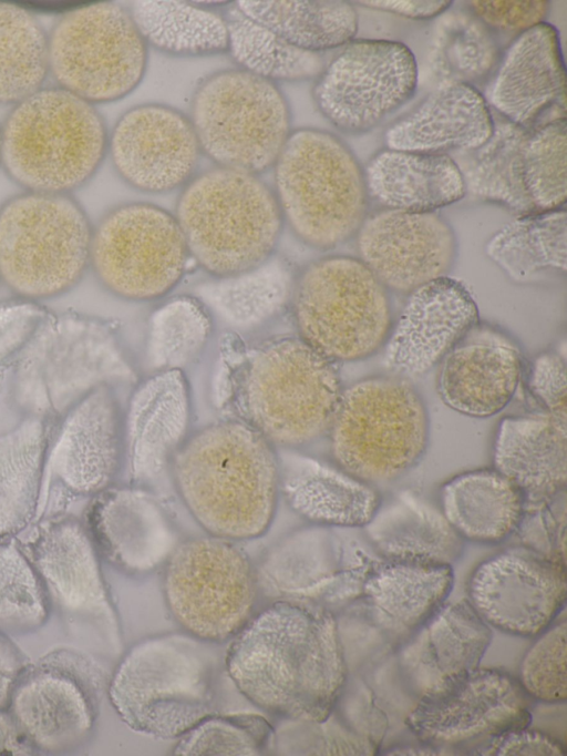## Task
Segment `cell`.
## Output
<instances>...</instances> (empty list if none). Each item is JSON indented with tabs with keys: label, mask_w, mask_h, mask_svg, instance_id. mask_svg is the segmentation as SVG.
I'll return each instance as SVG.
<instances>
[{
	"label": "cell",
	"mask_w": 567,
	"mask_h": 756,
	"mask_svg": "<svg viewBox=\"0 0 567 756\" xmlns=\"http://www.w3.org/2000/svg\"><path fill=\"white\" fill-rule=\"evenodd\" d=\"M225 665L237 689L269 714L322 722L337 707L348 665L337 615L274 601L235 635Z\"/></svg>",
	"instance_id": "cell-1"
},
{
	"label": "cell",
	"mask_w": 567,
	"mask_h": 756,
	"mask_svg": "<svg viewBox=\"0 0 567 756\" xmlns=\"http://www.w3.org/2000/svg\"><path fill=\"white\" fill-rule=\"evenodd\" d=\"M171 471L184 505L209 535L251 540L270 527L280 494L279 456L243 420L218 421L186 438Z\"/></svg>",
	"instance_id": "cell-2"
},
{
	"label": "cell",
	"mask_w": 567,
	"mask_h": 756,
	"mask_svg": "<svg viewBox=\"0 0 567 756\" xmlns=\"http://www.w3.org/2000/svg\"><path fill=\"white\" fill-rule=\"evenodd\" d=\"M229 400L274 447L295 449L328 433L342 384L336 364L298 336L264 341L239 356Z\"/></svg>",
	"instance_id": "cell-3"
},
{
	"label": "cell",
	"mask_w": 567,
	"mask_h": 756,
	"mask_svg": "<svg viewBox=\"0 0 567 756\" xmlns=\"http://www.w3.org/2000/svg\"><path fill=\"white\" fill-rule=\"evenodd\" d=\"M0 133L1 167L29 192L71 194L107 154L109 131L95 105L56 85L13 105Z\"/></svg>",
	"instance_id": "cell-4"
},
{
	"label": "cell",
	"mask_w": 567,
	"mask_h": 756,
	"mask_svg": "<svg viewBox=\"0 0 567 756\" xmlns=\"http://www.w3.org/2000/svg\"><path fill=\"white\" fill-rule=\"evenodd\" d=\"M174 215L189 257L212 277L269 259L285 224L274 190L259 175L220 166L183 186Z\"/></svg>",
	"instance_id": "cell-5"
},
{
	"label": "cell",
	"mask_w": 567,
	"mask_h": 756,
	"mask_svg": "<svg viewBox=\"0 0 567 756\" xmlns=\"http://www.w3.org/2000/svg\"><path fill=\"white\" fill-rule=\"evenodd\" d=\"M205 643L186 632L161 634L135 643L122 656L107 692L131 729L175 738L210 714L215 661Z\"/></svg>",
	"instance_id": "cell-6"
},
{
	"label": "cell",
	"mask_w": 567,
	"mask_h": 756,
	"mask_svg": "<svg viewBox=\"0 0 567 756\" xmlns=\"http://www.w3.org/2000/svg\"><path fill=\"white\" fill-rule=\"evenodd\" d=\"M272 170L284 223L301 243L327 251L355 236L369 198L362 166L340 137L292 130Z\"/></svg>",
	"instance_id": "cell-7"
},
{
	"label": "cell",
	"mask_w": 567,
	"mask_h": 756,
	"mask_svg": "<svg viewBox=\"0 0 567 756\" xmlns=\"http://www.w3.org/2000/svg\"><path fill=\"white\" fill-rule=\"evenodd\" d=\"M328 435L336 466L370 484L389 482L426 452L427 409L408 378L367 377L343 388Z\"/></svg>",
	"instance_id": "cell-8"
},
{
	"label": "cell",
	"mask_w": 567,
	"mask_h": 756,
	"mask_svg": "<svg viewBox=\"0 0 567 756\" xmlns=\"http://www.w3.org/2000/svg\"><path fill=\"white\" fill-rule=\"evenodd\" d=\"M93 226L71 194L23 191L0 205V280L38 302L74 288L90 267Z\"/></svg>",
	"instance_id": "cell-9"
},
{
	"label": "cell",
	"mask_w": 567,
	"mask_h": 756,
	"mask_svg": "<svg viewBox=\"0 0 567 756\" xmlns=\"http://www.w3.org/2000/svg\"><path fill=\"white\" fill-rule=\"evenodd\" d=\"M289 305L297 336L334 364L378 353L393 323L388 289L348 255L307 264L296 275Z\"/></svg>",
	"instance_id": "cell-10"
},
{
	"label": "cell",
	"mask_w": 567,
	"mask_h": 756,
	"mask_svg": "<svg viewBox=\"0 0 567 756\" xmlns=\"http://www.w3.org/2000/svg\"><path fill=\"white\" fill-rule=\"evenodd\" d=\"M17 366L12 396L28 416L62 415L100 386L135 380L115 331L104 321L66 316L43 324Z\"/></svg>",
	"instance_id": "cell-11"
},
{
	"label": "cell",
	"mask_w": 567,
	"mask_h": 756,
	"mask_svg": "<svg viewBox=\"0 0 567 756\" xmlns=\"http://www.w3.org/2000/svg\"><path fill=\"white\" fill-rule=\"evenodd\" d=\"M189 120L202 154L216 166L260 175L272 168L291 129L277 83L240 68L217 71L196 88Z\"/></svg>",
	"instance_id": "cell-12"
},
{
	"label": "cell",
	"mask_w": 567,
	"mask_h": 756,
	"mask_svg": "<svg viewBox=\"0 0 567 756\" xmlns=\"http://www.w3.org/2000/svg\"><path fill=\"white\" fill-rule=\"evenodd\" d=\"M48 50L55 85L93 105L127 96L147 65V44L128 8L113 1L64 11L48 33Z\"/></svg>",
	"instance_id": "cell-13"
},
{
	"label": "cell",
	"mask_w": 567,
	"mask_h": 756,
	"mask_svg": "<svg viewBox=\"0 0 567 756\" xmlns=\"http://www.w3.org/2000/svg\"><path fill=\"white\" fill-rule=\"evenodd\" d=\"M453 584L450 564L379 560L361 595L337 619L347 665L393 655L446 602Z\"/></svg>",
	"instance_id": "cell-14"
},
{
	"label": "cell",
	"mask_w": 567,
	"mask_h": 756,
	"mask_svg": "<svg viewBox=\"0 0 567 756\" xmlns=\"http://www.w3.org/2000/svg\"><path fill=\"white\" fill-rule=\"evenodd\" d=\"M257 575L231 541L194 538L177 543L165 562L166 604L183 630L207 643L235 636L251 619Z\"/></svg>",
	"instance_id": "cell-15"
},
{
	"label": "cell",
	"mask_w": 567,
	"mask_h": 756,
	"mask_svg": "<svg viewBox=\"0 0 567 756\" xmlns=\"http://www.w3.org/2000/svg\"><path fill=\"white\" fill-rule=\"evenodd\" d=\"M189 254L175 215L147 202L110 210L93 227L90 267L112 295L148 302L173 290Z\"/></svg>",
	"instance_id": "cell-16"
},
{
	"label": "cell",
	"mask_w": 567,
	"mask_h": 756,
	"mask_svg": "<svg viewBox=\"0 0 567 756\" xmlns=\"http://www.w3.org/2000/svg\"><path fill=\"white\" fill-rule=\"evenodd\" d=\"M358 528L313 524L290 533L264 558L257 584L275 601L337 615L362 593L380 558Z\"/></svg>",
	"instance_id": "cell-17"
},
{
	"label": "cell",
	"mask_w": 567,
	"mask_h": 756,
	"mask_svg": "<svg viewBox=\"0 0 567 756\" xmlns=\"http://www.w3.org/2000/svg\"><path fill=\"white\" fill-rule=\"evenodd\" d=\"M417 63L400 41L353 39L326 63L311 95L339 131L357 134L378 126L417 89Z\"/></svg>",
	"instance_id": "cell-18"
},
{
	"label": "cell",
	"mask_w": 567,
	"mask_h": 756,
	"mask_svg": "<svg viewBox=\"0 0 567 756\" xmlns=\"http://www.w3.org/2000/svg\"><path fill=\"white\" fill-rule=\"evenodd\" d=\"M530 705L513 675L478 666L421 696L405 726L420 743L451 750L529 726Z\"/></svg>",
	"instance_id": "cell-19"
},
{
	"label": "cell",
	"mask_w": 567,
	"mask_h": 756,
	"mask_svg": "<svg viewBox=\"0 0 567 756\" xmlns=\"http://www.w3.org/2000/svg\"><path fill=\"white\" fill-rule=\"evenodd\" d=\"M467 594L489 626L512 635L535 636L549 627L565 606V563L526 546L508 548L475 568Z\"/></svg>",
	"instance_id": "cell-20"
},
{
	"label": "cell",
	"mask_w": 567,
	"mask_h": 756,
	"mask_svg": "<svg viewBox=\"0 0 567 756\" xmlns=\"http://www.w3.org/2000/svg\"><path fill=\"white\" fill-rule=\"evenodd\" d=\"M29 548L49 603L69 621L91 627L104 646L117 651V617L86 527L73 517L53 518L39 528Z\"/></svg>",
	"instance_id": "cell-21"
},
{
	"label": "cell",
	"mask_w": 567,
	"mask_h": 756,
	"mask_svg": "<svg viewBox=\"0 0 567 756\" xmlns=\"http://www.w3.org/2000/svg\"><path fill=\"white\" fill-rule=\"evenodd\" d=\"M358 258L389 290L405 294L447 276L457 255L450 223L436 212L381 208L355 234Z\"/></svg>",
	"instance_id": "cell-22"
},
{
	"label": "cell",
	"mask_w": 567,
	"mask_h": 756,
	"mask_svg": "<svg viewBox=\"0 0 567 756\" xmlns=\"http://www.w3.org/2000/svg\"><path fill=\"white\" fill-rule=\"evenodd\" d=\"M107 154L125 183L161 194L195 175L202 151L187 115L166 104L144 103L117 119L109 133Z\"/></svg>",
	"instance_id": "cell-23"
},
{
	"label": "cell",
	"mask_w": 567,
	"mask_h": 756,
	"mask_svg": "<svg viewBox=\"0 0 567 756\" xmlns=\"http://www.w3.org/2000/svg\"><path fill=\"white\" fill-rule=\"evenodd\" d=\"M502 119L527 129L566 118V71L558 30L544 21L501 53L483 94Z\"/></svg>",
	"instance_id": "cell-24"
},
{
	"label": "cell",
	"mask_w": 567,
	"mask_h": 756,
	"mask_svg": "<svg viewBox=\"0 0 567 756\" xmlns=\"http://www.w3.org/2000/svg\"><path fill=\"white\" fill-rule=\"evenodd\" d=\"M123 461V417L111 386H100L62 413L45 463L68 491L96 496L111 487Z\"/></svg>",
	"instance_id": "cell-25"
},
{
	"label": "cell",
	"mask_w": 567,
	"mask_h": 756,
	"mask_svg": "<svg viewBox=\"0 0 567 756\" xmlns=\"http://www.w3.org/2000/svg\"><path fill=\"white\" fill-rule=\"evenodd\" d=\"M478 321L468 289L449 276L409 293L383 345V365L410 378L439 365L450 349Z\"/></svg>",
	"instance_id": "cell-26"
},
{
	"label": "cell",
	"mask_w": 567,
	"mask_h": 756,
	"mask_svg": "<svg viewBox=\"0 0 567 756\" xmlns=\"http://www.w3.org/2000/svg\"><path fill=\"white\" fill-rule=\"evenodd\" d=\"M8 709L37 753L49 755L82 747L96 718L91 682L56 662L25 668L13 686Z\"/></svg>",
	"instance_id": "cell-27"
},
{
	"label": "cell",
	"mask_w": 567,
	"mask_h": 756,
	"mask_svg": "<svg viewBox=\"0 0 567 756\" xmlns=\"http://www.w3.org/2000/svg\"><path fill=\"white\" fill-rule=\"evenodd\" d=\"M522 374L523 356L515 339L478 320L440 361L436 389L450 409L488 418L512 401Z\"/></svg>",
	"instance_id": "cell-28"
},
{
	"label": "cell",
	"mask_w": 567,
	"mask_h": 756,
	"mask_svg": "<svg viewBox=\"0 0 567 756\" xmlns=\"http://www.w3.org/2000/svg\"><path fill=\"white\" fill-rule=\"evenodd\" d=\"M492 635L468 600L445 602L395 651L398 672L419 699L478 667Z\"/></svg>",
	"instance_id": "cell-29"
},
{
	"label": "cell",
	"mask_w": 567,
	"mask_h": 756,
	"mask_svg": "<svg viewBox=\"0 0 567 756\" xmlns=\"http://www.w3.org/2000/svg\"><path fill=\"white\" fill-rule=\"evenodd\" d=\"M85 527L97 553L128 574H142L166 562L178 543L159 503L134 487H109L96 494Z\"/></svg>",
	"instance_id": "cell-30"
},
{
	"label": "cell",
	"mask_w": 567,
	"mask_h": 756,
	"mask_svg": "<svg viewBox=\"0 0 567 756\" xmlns=\"http://www.w3.org/2000/svg\"><path fill=\"white\" fill-rule=\"evenodd\" d=\"M189 388L182 370L152 372L131 396L123 418V461L134 484L155 480L186 439Z\"/></svg>",
	"instance_id": "cell-31"
},
{
	"label": "cell",
	"mask_w": 567,
	"mask_h": 756,
	"mask_svg": "<svg viewBox=\"0 0 567 756\" xmlns=\"http://www.w3.org/2000/svg\"><path fill=\"white\" fill-rule=\"evenodd\" d=\"M493 130L494 116L483 93L466 83H446L390 124L383 140L388 149L449 154L481 147Z\"/></svg>",
	"instance_id": "cell-32"
},
{
	"label": "cell",
	"mask_w": 567,
	"mask_h": 756,
	"mask_svg": "<svg viewBox=\"0 0 567 756\" xmlns=\"http://www.w3.org/2000/svg\"><path fill=\"white\" fill-rule=\"evenodd\" d=\"M493 464L523 492L525 503L555 497L567 477V419L545 411L503 418Z\"/></svg>",
	"instance_id": "cell-33"
},
{
	"label": "cell",
	"mask_w": 567,
	"mask_h": 756,
	"mask_svg": "<svg viewBox=\"0 0 567 756\" xmlns=\"http://www.w3.org/2000/svg\"><path fill=\"white\" fill-rule=\"evenodd\" d=\"M362 170L368 198L381 208L436 212L466 195L463 174L450 154L384 147Z\"/></svg>",
	"instance_id": "cell-34"
},
{
	"label": "cell",
	"mask_w": 567,
	"mask_h": 756,
	"mask_svg": "<svg viewBox=\"0 0 567 756\" xmlns=\"http://www.w3.org/2000/svg\"><path fill=\"white\" fill-rule=\"evenodd\" d=\"M280 493L299 515L313 524L362 529L381 497L338 466L298 454H279Z\"/></svg>",
	"instance_id": "cell-35"
},
{
	"label": "cell",
	"mask_w": 567,
	"mask_h": 756,
	"mask_svg": "<svg viewBox=\"0 0 567 756\" xmlns=\"http://www.w3.org/2000/svg\"><path fill=\"white\" fill-rule=\"evenodd\" d=\"M362 529L375 553L388 560L452 565L464 546L440 505L412 490L381 498Z\"/></svg>",
	"instance_id": "cell-36"
},
{
	"label": "cell",
	"mask_w": 567,
	"mask_h": 756,
	"mask_svg": "<svg viewBox=\"0 0 567 756\" xmlns=\"http://www.w3.org/2000/svg\"><path fill=\"white\" fill-rule=\"evenodd\" d=\"M439 505L463 540L498 543L516 532L525 497L495 468H480L444 482Z\"/></svg>",
	"instance_id": "cell-37"
},
{
	"label": "cell",
	"mask_w": 567,
	"mask_h": 756,
	"mask_svg": "<svg viewBox=\"0 0 567 756\" xmlns=\"http://www.w3.org/2000/svg\"><path fill=\"white\" fill-rule=\"evenodd\" d=\"M296 272L291 264L272 255L259 266L195 285V296L224 326L250 331L277 317L291 300Z\"/></svg>",
	"instance_id": "cell-38"
},
{
	"label": "cell",
	"mask_w": 567,
	"mask_h": 756,
	"mask_svg": "<svg viewBox=\"0 0 567 756\" xmlns=\"http://www.w3.org/2000/svg\"><path fill=\"white\" fill-rule=\"evenodd\" d=\"M484 253L516 284L528 285L565 276L566 208L517 215L487 239Z\"/></svg>",
	"instance_id": "cell-39"
},
{
	"label": "cell",
	"mask_w": 567,
	"mask_h": 756,
	"mask_svg": "<svg viewBox=\"0 0 567 756\" xmlns=\"http://www.w3.org/2000/svg\"><path fill=\"white\" fill-rule=\"evenodd\" d=\"M238 10L298 49L320 53L354 39L359 16L343 0H241Z\"/></svg>",
	"instance_id": "cell-40"
},
{
	"label": "cell",
	"mask_w": 567,
	"mask_h": 756,
	"mask_svg": "<svg viewBox=\"0 0 567 756\" xmlns=\"http://www.w3.org/2000/svg\"><path fill=\"white\" fill-rule=\"evenodd\" d=\"M529 129L499 116L481 147L464 152L470 160L458 165L466 194L496 204L517 215L535 213L529 200L524 160V144Z\"/></svg>",
	"instance_id": "cell-41"
},
{
	"label": "cell",
	"mask_w": 567,
	"mask_h": 756,
	"mask_svg": "<svg viewBox=\"0 0 567 756\" xmlns=\"http://www.w3.org/2000/svg\"><path fill=\"white\" fill-rule=\"evenodd\" d=\"M146 44L176 57L228 52L224 13L193 2L137 0L128 7Z\"/></svg>",
	"instance_id": "cell-42"
},
{
	"label": "cell",
	"mask_w": 567,
	"mask_h": 756,
	"mask_svg": "<svg viewBox=\"0 0 567 756\" xmlns=\"http://www.w3.org/2000/svg\"><path fill=\"white\" fill-rule=\"evenodd\" d=\"M43 420L28 416L0 435V542L33 518L48 447Z\"/></svg>",
	"instance_id": "cell-43"
},
{
	"label": "cell",
	"mask_w": 567,
	"mask_h": 756,
	"mask_svg": "<svg viewBox=\"0 0 567 756\" xmlns=\"http://www.w3.org/2000/svg\"><path fill=\"white\" fill-rule=\"evenodd\" d=\"M391 656L363 666V672L346 682L338 699L342 721L378 747L390 733L406 728L405 719L417 702Z\"/></svg>",
	"instance_id": "cell-44"
},
{
	"label": "cell",
	"mask_w": 567,
	"mask_h": 756,
	"mask_svg": "<svg viewBox=\"0 0 567 756\" xmlns=\"http://www.w3.org/2000/svg\"><path fill=\"white\" fill-rule=\"evenodd\" d=\"M228 52L237 68L277 83L316 79L326 65L323 54L308 52L284 41L244 16L235 2L226 6Z\"/></svg>",
	"instance_id": "cell-45"
},
{
	"label": "cell",
	"mask_w": 567,
	"mask_h": 756,
	"mask_svg": "<svg viewBox=\"0 0 567 756\" xmlns=\"http://www.w3.org/2000/svg\"><path fill=\"white\" fill-rule=\"evenodd\" d=\"M48 33L27 8L0 2V104L16 105L44 88Z\"/></svg>",
	"instance_id": "cell-46"
},
{
	"label": "cell",
	"mask_w": 567,
	"mask_h": 756,
	"mask_svg": "<svg viewBox=\"0 0 567 756\" xmlns=\"http://www.w3.org/2000/svg\"><path fill=\"white\" fill-rule=\"evenodd\" d=\"M495 33L470 11L442 13L427 55L441 84H476L493 73L499 57Z\"/></svg>",
	"instance_id": "cell-47"
},
{
	"label": "cell",
	"mask_w": 567,
	"mask_h": 756,
	"mask_svg": "<svg viewBox=\"0 0 567 756\" xmlns=\"http://www.w3.org/2000/svg\"><path fill=\"white\" fill-rule=\"evenodd\" d=\"M213 317L193 295L177 296L151 315L145 346V365L152 372L182 370L205 347Z\"/></svg>",
	"instance_id": "cell-48"
},
{
	"label": "cell",
	"mask_w": 567,
	"mask_h": 756,
	"mask_svg": "<svg viewBox=\"0 0 567 756\" xmlns=\"http://www.w3.org/2000/svg\"><path fill=\"white\" fill-rule=\"evenodd\" d=\"M50 603L29 558L16 545L0 542V633L23 635L41 627Z\"/></svg>",
	"instance_id": "cell-49"
},
{
	"label": "cell",
	"mask_w": 567,
	"mask_h": 756,
	"mask_svg": "<svg viewBox=\"0 0 567 756\" xmlns=\"http://www.w3.org/2000/svg\"><path fill=\"white\" fill-rule=\"evenodd\" d=\"M566 118L529 129L524 144L526 182L535 213L565 207Z\"/></svg>",
	"instance_id": "cell-50"
},
{
	"label": "cell",
	"mask_w": 567,
	"mask_h": 756,
	"mask_svg": "<svg viewBox=\"0 0 567 756\" xmlns=\"http://www.w3.org/2000/svg\"><path fill=\"white\" fill-rule=\"evenodd\" d=\"M274 739L268 721L255 714L207 715L181 736L174 755H261Z\"/></svg>",
	"instance_id": "cell-51"
},
{
	"label": "cell",
	"mask_w": 567,
	"mask_h": 756,
	"mask_svg": "<svg viewBox=\"0 0 567 756\" xmlns=\"http://www.w3.org/2000/svg\"><path fill=\"white\" fill-rule=\"evenodd\" d=\"M566 621L550 625L525 653L518 681L532 698L547 704L566 702Z\"/></svg>",
	"instance_id": "cell-52"
},
{
	"label": "cell",
	"mask_w": 567,
	"mask_h": 756,
	"mask_svg": "<svg viewBox=\"0 0 567 756\" xmlns=\"http://www.w3.org/2000/svg\"><path fill=\"white\" fill-rule=\"evenodd\" d=\"M468 11L493 32L516 35L545 21L549 2L545 0H474Z\"/></svg>",
	"instance_id": "cell-53"
},
{
	"label": "cell",
	"mask_w": 567,
	"mask_h": 756,
	"mask_svg": "<svg viewBox=\"0 0 567 756\" xmlns=\"http://www.w3.org/2000/svg\"><path fill=\"white\" fill-rule=\"evenodd\" d=\"M527 386L542 411L567 419L564 351L550 349L538 354L529 366Z\"/></svg>",
	"instance_id": "cell-54"
},
{
	"label": "cell",
	"mask_w": 567,
	"mask_h": 756,
	"mask_svg": "<svg viewBox=\"0 0 567 756\" xmlns=\"http://www.w3.org/2000/svg\"><path fill=\"white\" fill-rule=\"evenodd\" d=\"M482 756H565L564 742L548 733L528 726L506 731L471 749Z\"/></svg>",
	"instance_id": "cell-55"
},
{
	"label": "cell",
	"mask_w": 567,
	"mask_h": 756,
	"mask_svg": "<svg viewBox=\"0 0 567 756\" xmlns=\"http://www.w3.org/2000/svg\"><path fill=\"white\" fill-rule=\"evenodd\" d=\"M44 316V310L31 300L0 304V361L28 343Z\"/></svg>",
	"instance_id": "cell-56"
},
{
	"label": "cell",
	"mask_w": 567,
	"mask_h": 756,
	"mask_svg": "<svg viewBox=\"0 0 567 756\" xmlns=\"http://www.w3.org/2000/svg\"><path fill=\"white\" fill-rule=\"evenodd\" d=\"M355 3L415 20L440 17L453 4L449 0H363Z\"/></svg>",
	"instance_id": "cell-57"
},
{
	"label": "cell",
	"mask_w": 567,
	"mask_h": 756,
	"mask_svg": "<svg viewBox=\"0 0 567 756\" xmlns=\"http://www.w3.org/2000/svg\"><path fill=\"white\" fill-rule=\"evenodd\" d=\"M25 670L24 661L8 636L0 633V707L8 708L13 686Z\"/></svg>",
	"instance_id": "cell-58"
},
{
	"label": "cell",
	"mask_w": 567,
	"mask_h": 756,
	"mask_svg": "<svg viewBox=\"0 0 567 756\" xmlns=\"http://www.w3.org/2000/svg\"><path fill=\"white\" fill-rule=\"evenodd\" d=\"M37 750L8 708L0 707V755L29 756Z\"/></svg>",
	"instance_id": "cell-59"
},
{
	"label": "cell",
	"mask_w": 567,
	"mask_h": 756,
	"mask_svg": "<svg viewBox=\"0 0 567 756\" xmlns=\"http://www.w3.org/2000/svg\"><path fill=\"white\" fill-rule=\"evenodd\" d=\"M0 144H1V133H0ZM0 166H1V159H0Z\"/></svg>",
	"instance_id": "cell-60"
}]
</instances>
